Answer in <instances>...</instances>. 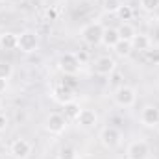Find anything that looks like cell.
Instances as JSON below:
<instances>
[{"label":"cell","mask_w":159,"mask_h":159,"mask_svg":"<svg viewBox=\"0 0 159 159\" xmlns=\"http://www.w3.org/2000/svg\"><path fill=\"white\" fill-rule=\"evenodd\" d=\"M52 98H54L56 102H59L61 106L67 104V102H72V94H70V89H69L67 85H57V87H54Z\"/></svg>","instance_id":"12"},{"label":"cell","mask_w":159,"mask_h":159,"mask_svg":"<svg viewBox=\"0 0 159 159\" xmlns=\"http://www.w3.org/2000/svg\"><path fill=\"white\" fill-rule=\"evenodd\" d=\"M102 34H104V28L100 22H89L87 26L81 28V41L89 46H96L102 43Z\"/></svg>","instance_id":"3"},{"label":"cell","mask_w":159,"mask_h":159,"mask_svg":"<svg viewBox=\"0 0 159 159\" xmlns=\"http://www.w3.org/2000/svg\"><path fill=\"white\" fill-rule=\"evenodd\" d=\"M115 15L119 17V20L128 22V20H131V17H133V9H131V6H128V4H122L119 9H117Z\"/></svg>","instance_id":"18"},{"label":"cell","mask_w":159,"mask_h":159,"mask_svg":"<svg viewBox=\"0 0 159 159\" xmlns=\"http://www.w3.org/2000/svg\"><path fill=\"white\" fill-rule=\"evenodd\" d=\"M141 9L146 11V13H154L159 9V0H141Z\"/></svg>","instance_id":"20"},{"label":"cell","mask_w":159,"mask_h":159,"mask_svg":"<svg viewBox=\"0 0 159 159\" xmlns=\"http://www.w3.org/2000/svg\"><path fill=\"white\" fill-rule=\"evenodd\" d=\"M76 57H78L80 63H85V61H87V54H85V52H78V54H76Z\"/></svg>","instance_id":"27"},{"label":"cell","mask_w":159,"mask_h":159,"mask_svg":"<svg viewBox=\"0 0 159 159\" xmlns=\"http://www.w3.org/2000/svg\"><path fill=\"white\" fill-rule=\"evenodd\" d=\"M19 35V50L20 52H24V54H34V52H37L39 50V35H37V32H34V30H24V32H20V34H17Z\"/></svg>","instance_id":"2"},{"label":"cell","mask_w":159,"mask_h":159,"mask_svg":"<svg viewBox=\"0 0 159 159\" xmlns=\"http://www.w3.org/2000/svg\"><path fill=\"white\" fill-rule=\"evenodd\" d=\"M57 67H59V70H61L63 74H67V76H74V74H78L80 72L81 63L78 61L76 54H72V52H65V54L59 56V59H57Z\"/></svg>","instance_id":"4"},{"label":"cell","mask_w":159,"mask_h":159,"mask_svg":"<svg viewBox=\"0 0 159 159\" xmlns=\"http://www.w3.org/2000/svg\"><path fill=\"white\" fill-rule=\"evenodd\" d=\"M141 122L146 128H156L159 126V107L154 104H146L141 109Z\"/></svg>","instance_id":"10"},{"label":"cell","mask_w":159,"mask_h":159,"mask_svg":"<svg viewBox=\"0 0 159 159\" xmlns=\"http://www.w3.org/2000/svg\"><path fill=\"white\" fill-rule=\"evenodd\" d=\"M6 89H7V80L0 78V94H4V93H6Z\"/></svg>","instance_id":"26"},{"label":"cell","mask_w":159,"mask_h":159,"mask_svg":"<svg viewBox=\"0 0 159 159\" xmlns=\"http://www.w3.org/2000/svg\"><path fill=\"white\" fill-rule=\"evenodd\" d=\"M59 157L61 159H76V150L72 146H63L59 150Z\"/></svg>","instance_id":"24"},{"label":"cell","mask_w":159,"mask_h":159,"mask_svg":"<svg viewBox=\"0 0 159 159\" xmlns=\"http://www.w3.org/2000/svg\"><path fill=\"white\" fill-rule=\"evenodd\" d=\"M119 41H120V35H119V30L117 28H104V34H102V44L104 46L115 48Z\"/></svg>","instance_id":"13"},{"label":"cell","mask_w":159,"mask_h":159,"mask_svg":"<svg viewBox=\"0 0 159 159\" xmlns=\"http://www.w3.org/2000/svg\"><path fill=\"white\" fill-rule=\"evenodd\" d=\"M11 76H13V65L7 61H0V78L9 80Z\"/></svg>","instance_id":"21"},{"label":"cell","mask_w":159,"mask_h":159,"mask_svg":"<svg viewBox=\"0 0 159 159\" xmlns=\"http://www.w3.org/2000/svg\"><path fill=\"white\" fill-rule=\"evenodd\" d=\"M120 6H122L120 0H104V9L109 11V13H117V9Z\"/></svg>","instance_id":"23"},{"label":"cell","mask_w":159,"mask_h":159,"mask_svg":"<svg viewBox=\"0 0 159 159\" xmlns=\"http://www.w3.org/2000/svg\"><path fill=\"white\" fill-rule=\"evenodd\" d=\"M80 111H81V107H80V104H76L74 100L72 102H67V104H63V117L67 120H76L80 115Z\"/></svg>","instance_id":"16"},{"label":"cell","mask_w":159,"mask_h":159,"mask_svg":"<svg viewBox=\"0 0 159 159\" xmlns=\"http://www.w3.org/2000/svg\"><path fill=\"white\" fill-rule=\"evenodd\" d=\"M126 159H129V157H126Z\"/></svg>","instance_id":"29"},{"label":"cell","mask_w":159,"mask_h":159,"mask_svg":"<svg viewBox=\"0 0 159 159\" xmlns=\"http://www.w3.org/2000/svg\"><path fill=\"white\" fill-rule=\"evenodd\" d=\"M144 54H146V59L152 65H159V46H150Z\"/></svg>","instance_id":"22"},{"label":"cell","mask_w":159,"mask_h":159,"mask_svg":"<svg viewBox=\"0 0 159 159\" xmlns=\"http://www.w3.org/2000/svg\"><path fill=\"white\" fill-rule=\"evenodd\" d=\"M150 46H152V41L144 34H135V37L131 39V48L137 52H146Z\"/></svg>","instance_id":"15"},{"label":"cell","mask_w":159,"mask_h":159,"mask_svg":"<svg viewBox=\"0 0 159 159\" xmlns=\"http://www.w3.org/2000/svg\"><path fill=\"white\" fill-rule=\"evenodd\" d=\"M19 46V35L11 34V32H4L0 34V48L2 50H15Z\"/></svg>","instance_id":"14"},{"label":"cell","mask_w":159,"mask_h":159,"mask_svg":"<svg viewBox=\"0 0 159 159\" xmlns=\"http://www.w3.org/2000/svg\"><path fill=\"white\" fill-rule=\"evenodd\" d=\"M7 124H9V120H7V117H6L4 113H0V131H6Z\"/></svg>","instance_id":"25"},{"label":"cell","mask_w":159,"mask_h":159,"mask_svg":"<svg viewBox=\"0 0 159 159\" xmlns=\"http://www.w3.org/2000/svg\"><path fill=\"white\" fill-rule=\"evenodd\" d=\"M115 69H117V61L111 56H100L93 63V70L98 76H111L115 72Z\"/></svg>","instance_id":"7"},{"label":"cell","mask_w":159,"mask_h":159,"mask_svg":"<svg viewBox=\"0 0 159 159\" xmlns=\"http://www.w3.org/2000/svg\"><path fill=\"white\" fill-rule=\"evenodd\" d=\"M67 122L61 113H50L46 119H44V129L50 133V135H61L65 129H67Z\"/></svg>","instance_id":"6"},{"label":"cell","mask_w":159,"mask_h":159,"mask_svg":"<svg viewBox=\"0 0 159 159\" xmlns=\"http://www.w3.org/2000/svg\"><path fill=\"white\" fill-rule=\"evenodd\" d=\"M81 128H94L96 126V122H98V115H96V111H93V109H81L78 115V119H76Z\"/></svg>","instance_id":"11"},{"label":"cell","mask_w":159,"mask_h":159,"mask_svg":"<svg viewBox=\"0 0 159 159\" xmlns=\"http://www.w3.org/2000/svg\"><path fill=\"white\" fill-rule=\"evenodd\" d=\"M115 52L119 54V56H129L131 52H133V48H131V41H122L120 39L117 43V46H115Z\"/></svg>","instance_id":"19"},{"label":"cell","mask_w":159,"mask_h":159,"mask_svg":"<svg viewBox=\"0 0 159 159\" xmlns=\"http://www.w3.org/2000/svg\"><path fill=\"white\" fill-rule=\"evenodd\" d=\"M9 154H11V157L13 159H28L30 157V154H32V144H30V141H26V139H15L13 143H11V146H9Z\"/></svg>","instance_id":"9"},{"label":"cell","mask_w":159,"mask_h":159,"mask_svg":"<svg viewBox=\"0 0 159 159\" xmlns=\"http://www.w3.org/2000/svg\"><path fill=\"white\" fill-rule=\"evenodd\" d=\"M117 30H119V35H120L122 41H131L135 37V34H137V30H135L129 22H122Z\"/></svg>","instance_id":"17"},{"label":"cell","mask_w":159,"mask_h":159,"mask_svg":"<svg viewBox=\"0 0 159 159\" xmlns=\"http://www.w3.org/2000/svg\"><path fill=\"white\" fill-rule=\"evenodd\" d=\"M113 98H115V104L119 107L128 109V107L135 106V102H137V91L133 87H129V85H119L115 89V93H113Z\"/></svg>","instance_id":"1"},{"label":"cell","mask_w":159,"mask_h":159,"mask_svg":"<svg viewBox=\"0 0 159 159\" xmlns=\"http://www.w3.org/2000/svg\"><path fill=\"white\" fill-rule=\"evenodd\" d=\"M100 143H102L104 148L115 150V148H119L120 143H122V135H120V131L117 129V128L106 126V128L100 131Z\"/></svg>","instance_id":"5"},{"label":"cell","mask_w":159,"mask_h":159,"mask_svg":"<svg viewBox=\"0 0 159 159\" xmlns=\"http://www.w3.org/2000/svg\"><path fill=\"white\" fill-rule=\"evenodd\" d=\"M56 15H57V13H56V9H54V7H52V9H46V17H48L50 20H54V19H56Z\"/></svg>","instance_id":"28"},{"label":"cell","mask_w":159,"mask_h":159,"mask_svg":"<svg viewBox=\"0 0 159 159\" xmlns=\"http://www.w3.org/2000/svg\"><path fill=\"white\" fill-rule=\"evenodd\" d=\"M148 154H150V144L143 139L131 141L126 148V157L129 159H146Z\"/></svg>","instance_id":"8"}]
</instances>
